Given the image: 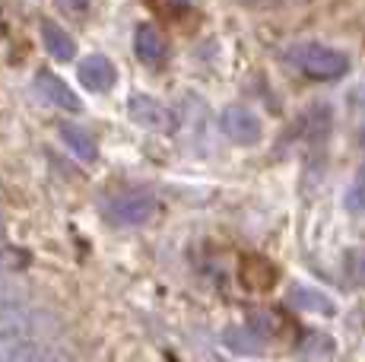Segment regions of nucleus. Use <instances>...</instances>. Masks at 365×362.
<instances>
[{"instance_id": "1", "label": "nucleus", "mask_w": 365, "mask_h": 362, "mask_svg": "<svg viewBox=\"0 0 365 362\" xmlns=\"http://www.w3.org/2000/svg\"><path fill=\"white\" fill-rule=\"evenodd\" d=\"M289 61L299 67L305 76L312 80H340L346 76L349 71V58L336 48H327V45H318V41H302V45H292L289 48Z\"/></svg>"}, {"instance_id": "2", "label": "nucleus", "mask_w": 365, "mask_h": 362, "mask_svg": "<svg viewBox=\"0 0 365 362\" xmlns=\"http://www.w3.org/2000/svg\"><path fill=\"white\" fill-rule=\"evenodd\" d=\"M220 128H222V134H226L232 143H238V146H255L257 140H261V134H264L261 118H257L251 108H245V105H229L220 115Z\"/></svg>"}, {"instance_id": "3", "label": "nucleus", "mask_w": 365, "mask_h": 362, "mask_svg": "<svg viewBox=\"0 0 365 362\" xmlns=\"http://www.w3.org/2000/svg\"><path fill=\"white\" fill-rule=\"evenodd\" d=\"M128 115L133 124H140V128H150V130H168L172 128V111H168L163 102H156L153 95H130L128 102Z\"/></svg>"}, {"instance_id": "4", "label": "nucleus", "mask_w": 365, "mask_h": 362, "mask_svg": "<svg viewBox=\"0 0 365 362\" xmlns=\"http://www.w3.org/2000/svg\"><path fill=\"white\" fill-rule=\"evenodd\" d=\"M156 213V197L143 191H133V194H121V197L111 204V217H115L121 226H140Z\"/></svg>"}, {"instance_id": "5", "label": "nucleus", "mask_w": 365, "mask_h": 362, "mask_svg": "<svg viewBox=\"0 0 365 362\" xmlns=\"http://www.w3.org/2000/svg\"><path fill=\"white\" fill-rule=\"evenodd\" d=\"M35 89H38V95H45L51 105H58L64 111H80L83 108V102L73 95V89H70L67 83L61 80L58 73H51V71H38V73H35Z\"/></svg>"}, {"instance_id": "6", "label": "nucleus", "mask_w": 365, "mask_h": 362, "mask_svg": "<svg viewBox=\"0 0 365 362\" xmlns=\"http://www.w3.org/2000/svg\"><path fill=\"white\" fill-rule=\"evenodd\" d=\"M80 80L89 93H108L118 80V71L105 54H89V58L80 64Z\"/></svg>"}, {"instance_id": "7", "label": "nucleus", "mask_w": 365, "mask_h": 362, "mask_svg": "<svg viewBox=\"0 0 365 362\" xmlns=\"http://www.w3.org/2000/svg\"><path fill=\"white\" fill-rule=\"evenodd\" d=\"M133 51H137V58L143 61L146 67H163L168 48H165L163 32H159L156 26L143 23V26L137 29V36H133Z\"/></svg>"}, {"instance_id": "8", "label": "nucleus", "mask_w": 365, "mask_h": 362, "mask_svg": "<svg viewBox=\"0 0 365 362\" xmlns=\"http://www.w3.org/2000/svg\"><path fill=\"white\" fill-rule=\"evenodd\" d=\"M277 276H279V270L273 267L267 257H261V254H245L242 257V283L248 289H255V292L273 289Z\"/></svg>"}, {"instance_id": "9", "label": "nucleus", "mask_w": 365, "mask_h": 362, "mask_svg": "<svg viewBox=\"0 0 365 362\" xmlns=\"http://www.w3.org/2000/svg\"><path fill=\"white\" fill-rule=\"evenodd\" d=\"M41 45H45V51L51 54L54 61H73V54H76L73 36H70L64 26L54 23V19L41 23Z\"/></svg>"}, {"instance_id": "10", "label": "nucleus", "mask_w": 365, "mask_h": 362, "mask_svg": "<svg viewBox=\"0 0 365 362\" xmlns=\"http://www.w3.org/2000/svg\"><path fill=\"white\" fill-rule=\"evenodd\" d=\"M61 140L70 152H73L76 159H83V162H93L96 159V140L93 134H89L86 128H80V124H61Z\"/></svg>"}, {"instance_id": "11", "label": "nucleus", "mask_w": 365, "mask_h": 362, "mask_svg": "<svg viewBox=\"0 0 365 362\" xmlns=\"http://www.w3.org/2000/svg\"><path fill=\"white\" fill-rule=\"evenodd\" d=\"M289 302L296 305V309H302V311H318V315H334V311H336V305L324 296V292L308 289V286L289 289Z\"/></svg>"}, {"instance_id": "12", "label": "nucleus", "mask_w": 365, "mask_h": 362, "mask_svg": "<svg viewBox=\"0 0 365 362\" xmlns=\"http://www.w3.org/2000/svg\"><path fill=\"white\" fill-rule=\"evenodd\" d=\"M222 340H226V346L235 353H261V346H264V340L257 337L255 331H248V327H229V331L222 333Z\"/></svg>"}, {"instance_id": "13", "label": "nucleus", "mask_w": 365, "mask_h": 362, "mask_svg": "<svg viewBox=\"0 0 365 362\" xmlns=\"http://www.w3.org/2000/svg\"><path fill=\"white\" fill-rule=\"evenodd\" d=\"M32 321L29 311L13 309V305H0V337H16L19 331H26Z\"/></svg>"}, {"instance_id": "14", "label": "nucleus", "mask_w": 365, "mask_h": 362, "mask_svg": "<svg viewBox=\"0 0 365 362\" xmlns=\"http://www.w3.org/2000/svg\"><path fill=\"white\" fill-rule=\"evenodd\" d=\"M346 210L365 213V162L359 165V172H356L353 185H349V191H346Z\"/></svg>"}, {"instance_id": "15", "label": "nucleus", "mask_w": 365, "mask_h": 362, "mask_svg": "<svg viewBox=\"0 0 365 362\" xmlns=\"http://www.w3.org/2000/svg\"><path fill=\"white\" fill-rule=\"evenodd\" d=\"M248 331H255L257 337H273V333L279 331V318L270 315V311H255V315L248 318Z\"/></svg>"}, {"instance_id": "16", "label": "nucleus", "mask_w": 365, "mask_h": 362, "mask_svg": "<svg viewBox=\"0 0 365 362\" xmlns=\"http://www.w3.org/2000/svg\"><path fill=\"white\" fill-rule=\"evenodd\" d=\"M23 286L19 283H13V276H4L0 274V305H13L16 302V296H23Z\"/></svg>"}, {"instance_id": "17", "label": "nucleus", "mask_w": 365, "mask_h": 362, "mask_svg": "<svg viewBox=\"0 0 365 362\" xmlns=\"http://www.w3.org/2000/svg\"><path fill=\"white\" fill-rule=\"evenodd\" d=\"M346 267L356 274V283H365V252L346 254ZM353 274H349V276H353Z\"/></svg>"}, {"instance_id": "18", "label": "nucleus", "mask_w": 365, "mask_h": 362, "mask_svg": "<svg viewBox=\"0 0 365 362\" xmlns=\"http://www.w3.org/2000/svg\"><path fill=\"white\" fill-rule=\"evenodd\" d=\"M61 6H64L67 13H73V16H83V13L89 10V0H61Z\"/></svg>"}, {"instance_id": "19", "label": "nucleus", "mask_w": 365, "mask_h": 362, "mask_svg": "<svg viewBox=\"0 0 365 362\" xmlns=\"http://www.w3.org/2000/svg\"><path fill=\"white\" fill-rule=\"evenodd\" d=\"M362 143H365V130H362Z\"/></svg>"}]
</instances>
